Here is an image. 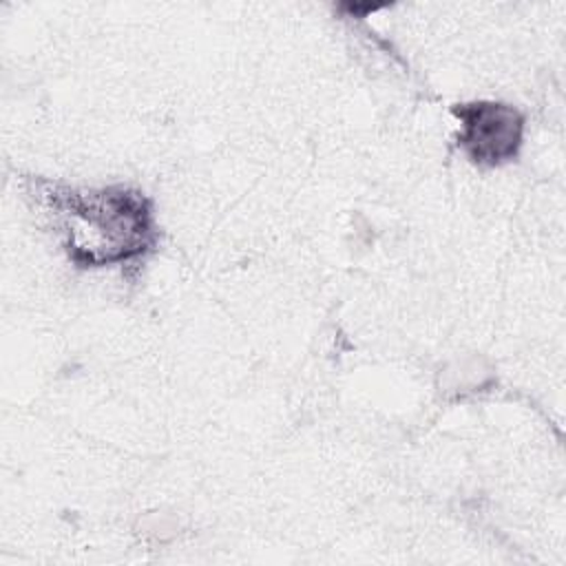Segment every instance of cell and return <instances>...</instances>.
Masks as SVG:
<instances>
[{"instance_id": "cell-1", "label": "cell", "mask_w": 566, "mask_h": 566, "mask_svg": "<svg viewBox=\"0 0 566 566\" xmlns=\"http://www.w3.org/2000/svg\"><path fill=\"white\" fill-rule=\"evenodd\" d=\"M46 199L75 261L86 265L126 261L144 252L150 241V210L137 192L53 188Z\"/></svg>"}, {"instance_id": "cell-2", "label": "cell", "mask_w": 566, "mask_h": 566, "mask_svg": "<svg viewBox=\"0 0 566 566\" xmlns=\"http://www.w3.org/2000/svg\"><path fill=\"white\" fill-rule=\"evenodd\" d=\"M462 144L480 161L497 164L520 144V119L500 104H473L462 111Z\"/></svg>"}]
</instances>
